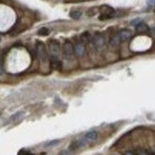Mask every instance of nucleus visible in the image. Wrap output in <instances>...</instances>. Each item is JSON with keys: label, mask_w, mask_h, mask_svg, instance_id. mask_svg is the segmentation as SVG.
<instances>
[{"label": "nucleus", "mask_w": 155, "mask_h": 155, "mask_svg": "<svg viewBox=\"0 0 155 155\" xmlns=\"http://www.w3.org/2000/svg\"><path fill=\"white\" fill-rule=\"evenodd\" d=\"M36 54L41 63L48 62V60H49L48 51L46 49L45 44L41 41H37L36 43Z\"/></svg>", "instance_id": "obj_1"}, {"label": "nucleus", "mask_w": 155, "mask_h": 155, "mask_svg": "<svg viewBox=\"0 0 155 155\" xmlns=\"http://www.w3.org/2000/svg\"><path fill=\"white\" fill-rule=\"evenodd\" d=\"M99 12H100V16L99 19L100 20H106V19H110L112 18L114 15H115V11L112 8V7L109 6V5H103L99 8Z\"/></svg>", "instance_id": "obj_2"}, {"label": "nucleus", "mask_w": 155, "mask_h": 155, "mask_svg": "<svg viewBox=\"0 0 155 155\" xmlns=\"http://www.w3.org/2000/svg\"><path fill=\"white\" fill-rule=\"evenodd\" d=\"M62 50H63V54H64L66 59L71 60L73 57V52H74V50H73V45L70 40H66L65 43L63 44Z\"/></svg>", "instance_id": "obj_3"}, {"label": "nucleus", "mask_w": 155, "mask_h": 155, "mask_svg": "<svg viewBox=\"0 0 155 155\" xmlns=\"http://www.w3.org/2000/svg\"><path fill=\"white\" fill-rule=\"evenodd\" d=\"M91 41H92L94 47H95V48L98 49V50L102 49L103 47L105 46V44H106V39H105L104 35L101 32H96L95 35H94V36L92 37Z\"/></svg>", "instance_id": "obj_4"}, {"label": "nucleus", "mask_w": 155, "mask_h": 155, "mask_svg": "<svg viewBox=\"0 0 155 155\" xmlns=\"http://www.w3.org/2000/svg\"><path fill=\"white\" fill-rule=\"evenodd\" d=\"M49 51L51 57H58L60 53V44L56 40H50L49 42Z\"/></svg>", "instance_id": "obj_5"}, {"label": "nucleus", "mask_w": 155, "mask_h": 155, "mask_svg": "<svg viewBox=\"0 0 155 155\" xmlns=\"http://www.w3.org/2000/svg\"><path fill=\"white\" fill-rule=\"evenodd\" d=\"M73 50H74V53L78 57H82L86 53V47L85 44L79 40V41H75L74 46H73Z\"/></svg>", "instance_id": "obj_6"}, {"label": "nucleus", "mask_w": 155, "mask_h": 155, "mask_svg": "<svg viewBox=\"0 0 155 155\" xmlns=\"http://www.w3.org/2000/svg\"><path fill=\"white\" fill-rule=\"evenodd\" d=\"M118 37L120 39L121 42H126L127 40H130L131 37V31L130 30H127V29H123L121 30L118 33Z\"/></svg>", "instance_id": "obj_7"}, {"label": "nucleus", "mask_w": 155, "mask_h": 155, "mask_svg": "<svg viewBox=\"0 0 155 155\" xmlns=\"http://www.w3.org/2000/svg\"><path fill=\"white\" fill-rule=\"evenodd\" d=\"M50 63L52 69L57 70V71H60L62 69V62L60 61L59 57H51Z\"/></svg>", "instance_id": "obj_8"}, {"label": "nucleus", "mask_w": 155, "mask_h": 155, "mask_svg": "<svg viewBox=\"0 0 155 155\" xmlns=\"http://www.w3.org/2000/svg\"><path fill=\"white\" fill-rule=\"evenodd\" d=\"M135 30H136V32L141 33V35H142V33H147V31H150L149 26H147V25L146 23H144V22H140L139 24H137Z\"/></svg>", "instance_id": "obj_9"}, {"label": "nucleus", "mask_w": 155, "mask_h": 155, "mask_svg": "<svg viewBox=\"0 0 155 155\" xmlns=\"http://www.w3.org/2000/svg\"><path fill=\"white\" fill-rule=\"evenodd\" d=\"M98 137V133L95 131V130H91V131H89L86 135H85V139L87 141H91V142H92V141H95Z\"/></svg>", "instance_id": "obj_10"}, {"label": "nucleus", "mask_w": 155, "mask_h": 155, "mask_svg": "<svg viewBox=\"0 0 155 155\" xmlns=\"http://www.w3.org/2000/svg\"><path fill=\"white\" fill-rule=\"evenodd\" d=\"M80 40H81V41H82L84 44H86V43H90V42L91 41V40H92V37H91V35H90V32L85 31V32L82 33V35H81Z\"/></svg>", "instance_id": "obj_11"}, {"label": "nucleus", "mask_w": 155, "mask_h": 155, "mask_svg": "<svg viewBox=\"0 0 155 155\" xmlns=\"http://www.w3.org/2000/svg\"><path fill=\"white\" fill-rule=\"evenodd\" d=\"M120 39H119V37H118V35H112L111 37H110V46H112V47H117L119 44H120Z\"/></svg>", "instance_id": "obj_12"}, {"label": "nucleus", "mask_w": 155, "mask_h": 155, "mask_svg": "<svg viewBox=\"0 0 155 155\" xmlns=\"http://www.w3.org/2000/svg\"><path fill=\"white\" fill-rule=\"evenodd\" d=\"M81 15H82V12L79 11H71L70 12V16L73 19H79Z\"/></svg>", "instance_id": "obj_13"}, {"label": "nucleus", "mask_w": 155, "mask_h": 155, "mask_svg": "<svg viewBox=\"0 0 155 155\" xmlns=\"http://www.w3.org/2000/svg\"><path fill=\"white\" fill-rule=\"evenodd\" d=\"M37 33H38V35H41V36H47L50 33V30L48 29V28H41L38 31H37Z\"/></svg>", "instance_id": "obj_14"}, {"label": "nucleus", "mask_w": 155, "mask_h": 155, "mask_svg": "<svg viewBox=\"0 0 155 155\" xmlns=\"http://www.w3.org/2000/svg\"><path fill=\"white\" fill-rule=\"evenodd\" d=\"M136 154L137 155H150V153L147 152V150L145 149H142V147H138V149L136 150Z\"/></svg>", "instance_id": "obj_15"}, {"label": "nucleus", "mask_w": 155, "mask_h": 155, "mask_svg": "<svg viewBox=\"0 0 155 155\" xmlns=\"http://www.w3.org/2000/svg\"><path fill=\"white\" fill-rule=\"evenodd\" d=\"M17 155H35V154H33L31 151H28V150H21L18 151Z\"/></svg>", "instance_id": "obj_16"}, {"label": "nucleus", "mask_w": 155, "mask_h": 155, "mask_svg": "<svg viewBox=\"0 0 155 155\" xmlns=\"http://www.w3.org/2000/svg\"><path fill=\"white\" fill-rule=\"evenodd\" d=\"M3 74V68H2V62H1V59H0V75Z\"/></svg>", "instance_id": "obj_17"}, {"label": "nucleus", "mask_w": 155, "mask_h": 155, "mask_svg": "<svg viewBox=\"0 0 155 155\" xmlns=\"http://www.w3.org/2000/svg\"><path fill=\"white\" fill-rule=\"evenodd\" d=\"M58 143H59V141H57V140H55V141H51V143H49V144H48V146H52V145L58 144Z\"/></svg>", "instance_id": "obj_18"}, {"label": "nucleus", "mask_w": 155, "mask_h": 155, "mask_svg": "<svg viewBox=\"0 0 155 155\" xmlns=\"http://www.w3.org/2000/svg\"><path fill=\"white\" fill-rule=\"evenodd\" d=\"M124 155H135V154H134L132 151H127V152H125Z\"/></svg>", "instance_id": "obj_19"}, {"label": "nucleus", "mask_w": 155, "mask_h": 155, "mask_svg": "<svg viewBox=\"0 0 155 155\" xmlns=\"http://www.w3.org/2000/svg\"><path fill=\"white\" fill-rule=\"evenodd\" d=\"M155 0H149V3H154Z\"/></svg>", "instance_id": "obj_20"}, {"label": "nucleus", "mask_w": 155, "mask_h": 155, "mask_svg": "<svg viewBox=\"0 0 155 155\" xmlns=\"http://www.w3.org/2000/svg\"><path fill=\"white\" fill-rule=\"evenodd\" d=\"M152 155H155V147L152 150Z\"/></svg>", "instance_id": "obj_21"}, {"label": "nucleus", "mask_w": 155, "mask_h": 155, "mask_svg": "<svg viewBox=\"0 0 155 155\" xmlns=\"http://www.w3.org/2000/svg\"><path fill=\"white\" fill-rule=\"evenodd\" d=\"M115 155H119V154H115Z\"/></svg>", "instance_id": "obj_22"}]
</instances>
